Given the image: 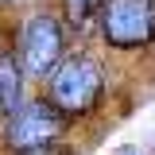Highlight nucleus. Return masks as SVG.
Returning <instances> with one entry per match:
<instances>
[{
	"label": "nucleus",
	"instance_id": "1",
	"mask_svg": "<svg viewBox=\"0 0 155 155\" xmlns=\"http://www.w3.org/2000/svg\"><path fill=\"white\" fill-rule=\"evenodd\" d=\"M105 89L101 66L85 54H70L62 58L54 70L47 74V101L54 105L62 116H81L97 105V97Z\"/></svg>",
	"mask_w": 155,
	"mask_h": 155
},
{
	"label": "nucleus",
	"instance_id": "2",
	"mask_svg": "<svg viewBox=\"0 0 155 155\" xmlns=\"http://www.w3.org/2000/svg\"><path fill=\"white\" fill-rule=\"evenodd\" d=\"M101 39L116 51H136L155 39V0H105L101 4Z\"/></svg>",
	"mask_w": 155,
	"mask_h": 155
},
{
	"label": "nucleus",
	"instance_id": "3",
	"mask_svg": "<svg viewBox=\"0 0 155 155\" xmlns=\"http://www.w3.org/2000/svg\"><path fill=\"white\" fill-rule=\"evenodd\" d=\"M62 47H66V39H62L58 19L51 12H39L19 31V54L16 58H19V66H23L27 78H47L62 62Z\"/></svg>",
	"mask_w": 155,
	"mask_h": 155
},
{
	"label": "nucleus",
	"instance_id": "4",
	"mask_svg": "<svg viewBox=\"0 0 155 155\" xmlns=\"http://www.w3.org/2000/svg\"><path fill=\"white\" fill-rule=\"evenodd\" d=\"M66 128V116L58 113L51 101H27L19 105L16 113H8L4 124V143L12 151H27V147H43V143H54Z\"/></svg>",
	"mask_w": 155,
	"mask_h": 155
},
{
	"label": "nucleus",
	"instance_id": "5",
	"mask_svg": "<svg viewBox=\"0 0 155 155\" xmlns=\"http://www.w3.org/2000/svg\"><path fill=\"white\" fill-rule=\"evenodd\" d=\"M23 66H19V58L12 54H0V105H4V116L16 113L19 105H23Z\"/></svg>",
	"mask_w": 155,
	"mask_h": 155
},
{
	"label": "nucleus",
	"instance_id": "6",
	"mask_svg": "<svg viewBox=\"0 0 155 155\" xmlns=\"http://www.w3.org/2000/svg\"><path fill=\"white\" fill-rule=\"evenodd\" d=\"M101 4L105 0H62V8H66V23L74 27V31H85L93 16H101Z\"/></svg>",
	"mask_w": 155,
	"mask_h": 155
},
{
	"label": "nucleus",
	"instance_id": "7",
	"mask_svg": "<svg viewBox=\"0 0 155 155\" xmlns=\"http://www.w3.org/2000/svg\"><path fill=\"white\" fill-rule=\"evenodd\" d=\"M16 155H70V151L58 147V143H43V147H27V151H16Z\"/></svg>",
	"mask_w": 155,
	"mask_h": 155
},
{
	"label": "nucleus",
	"instance_id": "8",
	"mask_svg": "<svg viewBox=\"0 0 155 155\" xmlns=\"http://www.w3.org/2000/svg\"><path fill=\"white\" fill-rule=\"evenodd\" d=\"M0 116H4V105H0Z\"/></svg>",
	"mask_w": 155,
	"mask_h": 155
}]
</instances>
